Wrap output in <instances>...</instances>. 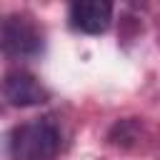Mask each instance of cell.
Segmentation results:
<instances>
[{"instance_id": "cell-1", "label": "cell", "mask_w": 160, "mask_h": 160, "mask_svg": "<svg viewBox=\"0 0 160 160\" xmlns=\"http://www.w3.org/2000/svg\"><path fill=\"white\" fill-rule=\"evenodd\" d=\"M8 150L12 160H52L60 150V130L52 120H32L10 132Z\"/></svg>"}, {"instance_id": "cell-4", "label": "cell", "mask_w": 160, "mask_h": 160, "mask_svg": "<svg viewBox=\"0 0 160 160\" xmlns=\"http://www.w3.org/2000/svg\"><path fill=\"white\" fill-rule=\"evenodd\" d=\"M112 5L105 0H78L70 5V25L80 32L98 35L110 28Z\"/></svg>"}, {"instance_id": "cell-3", "label": "cell", "mask_w": 160, "mask_h": 160, "mask_svg": "<svg viewBox=\"0 0 160 160\" xmlns=\"http://www.w3.org/2000/svg\"><path fill=\"white\" fill-rule=\"evenodd\" d=\"M2 90H5V98L10 100V105H15V108L40 105L50 98V92L40 85V80L25 70H10L5 75Z\"/></svg>"}, {"instance_id": "cell-2", "label": "cell", "mask_w": 160, "mask_h": 160, "mask_svg": "<svg viewBox=\"0 0 160 160\" xmlns=\"http://www.w3.org/2000/svg\"><path fill=\"white\" fill-rule=\"evenodd\" d=\"M45 48L42 30L30 15H8L0 22V50L10 58H35Z\"/></svg>"}]
</instances>
